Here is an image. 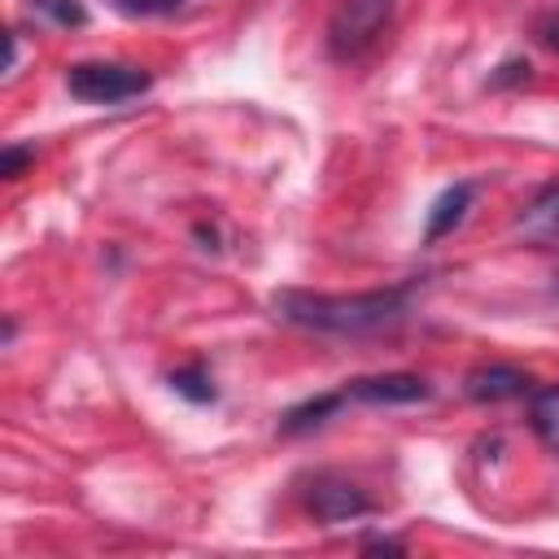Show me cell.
Segmentation results:
<instances>
[{"label":"cell","mask_w":559,"mask_h":559,"mask_svg":"<svg viewBox=\"0 0 559 559\" xmlns=\"http://www.w3.org/2000/svg\"><path fill=\"white\" fill-rule=\"evenodd\" d=\"M148 70L140 66H122V61H79L66 70V87L70 96L87 100V105H118V100H135L148 92Z\"/></svg>","instance_id":"3957f363"},{"label":"cell","mask_w":559,"mask_h":559,"mask_svg":"<svg viewBox=\"0 0 559 559\" xmlns=\"http://www.w3.org/2000/svg\"><path fill=\"white\" fill-rule=\"evenodd\" d=\"M35 9H44L52 22H61V26H83V4L79 0H35Z\"/></svg>","instance_id":"7c38bea8"},{"label":"cell","mask_w":559,"mask_h":559,"mask_svg":"<svg viewBox=\"0 0 559 559\" xmlns=\"http://www.w3.org/2000/svg\"><path fill=\"white\" fill-rule=\"evenodd\" d=\"M122 13H135V17H153V13H170L179 9L183 0H114Z\"/></svg>","instance_id":"4fadbf2b"},{"label":"cell","mask_w":559,"mask_h":559,"mask_svg":"<svg viewBox=\"0 0 559 559\" xmlns=\"http://www.w3.org/2000/svg\"><path fill=\"white\" fill-rule=\"evenodd\" d=\"M345 397H354V402H371V406H411V402H428L432 389H428L419 376L389 371V376H362V380L345 384Z\"/></svg>","instance_id":"5b68a950"},{"label":"cell","mask_w":559,"mask_h":559,"mask_svg":"<svg viewBox=\"0 0 559 559\" xmlns=\"http://www.w3.org/2000/svg\"><path fill=\"white\" fill-rule=\"evenodd\" d=\"M341 402H345V393H323V397H314V402H306V406H293V411L284 415V424H280V428H284L288 437H293V432H306V428L323 424Z\"/></svg>","instance_id":"30bf717a"},{"label":"cell","mask_w":559,"mask_h":559,"mask_svg":"<svg viewBox=\"0 0 559 559\" xmlns=\"http://www.w3.org/2000/svg\"><path fill=\"white\" fill-rule=\"evenodd\" d=\"M306 507H310L319 520H328V524H341V520H354V515H367V511H371L367 493H362L349 476H336V472H319V476L310 480Z\"/></svg>","instance_id":"277c9868"},{"label":"cell","mask_w":559,"mask_h":559,"mask_svg":"<svg viewBox=\"0 0 559 559\" xmlns=\"http://www.w3.org/2000/svg\"><path fill=\"white\" fill-rule=\"evenodd\" d=\"M275 314L284 323L310 328V332H332V336H371L389 332L406 319V288H384V293H354V297H332V293H301L284 288L275 293Z\"/></svg>","instance_id":"6da1fadb"},{"label":"cell","mask_w":559,"mask_h":559,"mask_svg":"<svg viewBox=\"0 0 559 559\" xmlns=\"http://www.w3.org/2000/svg\"><path fill=\"white\" fill-rule=\"evenodd\" d=\"M515 231L528 236V240H559V183L546 188L542 197H533V201L520 210Z\"/></svg>","instance_id":"52a82bcc"},{"label":"cell","mask_w":559,"mask_h":559,"mask_svg":"<svg viewBox=\"0 0 559 559\" xmlns=\"http://www.w3.org/2000/svg\"><path fill=\"white\" fill-rule=\"evenodd\" d=\"M26 162H35V148H22V144H9V148H4V157H0V175H4V179H17Z\"/></svg>","instance_id":"5bb4252c"},{"label":"cell","mask_w":559,"mask_h":559,"mask_svg":"<svg viewBox=\"0 0 559 559\" xmlns=\"http://www.w3.org/2000/svg\"><path fill=\"white\" fill-rule=\"evenodd\" d=\"M170 389H175V393H183L188 402H214V397H218V393H214V380H210L201 367L175 371V376H170Z\"/></svg>","instance_id":"8fae6325"},{"label":"cell","mask_w":559,"mask_h":559,"mask_svg":"<svg viewBox=\"0 0 559 559\" xmlns=\"http://www.w3.org/2000/svg\"><path fill=\"white\" fill-rule=\"evenodd\" d=\"M555 293H559V275H555Z\"/></svg>","instance_id":"e0dca14e"},{"label":"cell","mask_w":559,"mask_h":559,"mask_svg":"<svg viewBox=\"0 0 559 559\" xmlns=\"http://www.w3.org/2000/svg\"><path fill=\"white\" fill-rule=\"evenodd\" d=\"M397 0H341L328 22V52L336 61H358L380 44V35L393 22Z\"/></svg>","instance_id":"7a4b0ae2"},{"label":"cell","mask_w":559,"mask_h":559,"mask_svg":"<svg viewBox=\"0 0 559 559\" xmlns=\"http://www.w3.org/2000/svg\"><path fill=\"white\" fill-rule=\"evenodd\" d=\"M528 389V376L520 367H507V362H493V367H476L467 371L463 380V393L472 402H507V397H520Z\"/></svg>","instance_id":"8992f818"},{"label":"cell","mask_w":559,"mask_h":559,"mask_svg":"<svg viewBox=\"0 0 559 559\" xmlns=\"http://www.w3.org/2000/svg\"><path fill=\"white\" fill-rule=\"evenodd\" d=\"M537 39H542L550 52H559V17H542V26H537Z\"/></svg>","instance_id":"2e32d148"},{"label":"cell","mask_w":559,"mask_h":559,"mask_svg":"<svg viewBox=\"0 0 559 559\" xmlns=\"http://www.w3.org/2000/svg\"><path fill=\"white\" fill-rule=\"evenodd\" d=\"M467 205H472V183H454V188H445V192L437 197V205H432V214H428V227H424V240H441L445 231H454V227L463 223V214H467Z\"/></svg>","instance_id":"ba28073f"},{"label":"cell","mask_w":559,"mask_h":559,"mask_svg":"<svg viewBox=\"0 0 559 559\" xmlns=\"http://www.w3.org/2000/svg\"><path fill=\"white\" fill-rule=\"evenodd\" d=\"M528 79V61H502L498 74H489V87H507V83H524Z\"/></svg>","instance_id":"9a60e30c"},{"label":"cell","mask_w":559,"mask_h":559,"mask_svg":"<svg viewBox=\"0 0 559 559\" xmlns=\"http://www.w3.org/2000/svg\"><path fill=\"white\" fill-rule=\"evenodd\" d=\"M528 419H533V432H537V437L559 454V384H550V389H537V393H533Z\"/></svg>","instance_id":"9c48e42d"}]
</instances>
